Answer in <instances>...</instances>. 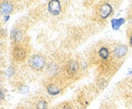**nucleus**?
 <instances>
[{"label":"nucleus","mask_w":132,"mask_h":109,"mask_svg":"<svg viewBox=\"0 0 132 109\" xmlns=\"http://www.w3.org/2000/svg\"><path fill=\"white\" fill-rule=\"evenodd\" d=\"M48 10L52 15H58L60 14L61 10H62V4L60 1H50L48 3Z\"/></svg>","instance_id":"9"},{"label":"nucleus","mask_w":132,"mask_h":109,"mask_svg":"<svg viewBox=\"0 0 132 109\" xmlns=\"http://www.w3.org/2000/svg\"><path fill=\"white\" fill-rule=\"evenodd\" d=\"M29 66L34 71L40 72L46 66V59L42 55H34L29 59Z\"/></svg>","instance_id":"8"},{"label":"nucleus","mask_w":132,"mask_h":109,"mask_svg":"<svg viewBox=\"0 0 132 109\" xmlns=\"http://www.w3.org/2000/svg\"><path fill=\"white\" fill-rule=\"evenodd\" d=\"M5 94H6V90L4 88H0V100H3L5 98Z\"/></svg>","instance_id":"15"},{"label":"nucleus","mask_w":132,"mask_h":109,"mask_svg":"<svg viewBox=\"0 0 132 109\" xmlns=\"http://www.w3.org/2000/svg\"><path fill=\"white\" fill-rule=\"evenodd\" d=\"M30 104L32 106L31 109H49L50 106L48 97L41 93L34 95L30 100Z\"/></svg>","instance_id":"6"},{"label":"nucleus","mask_w":132,"mask_h":109,"mask_svg":"<svg viewBox=\"0 0 132 109\" xmlns=\"http://www.w3.org/2000/svg\"><path fill=\"white\" fill-rule=\"evenodd\" d=\"M80 64L77 60H68L63 66V77L65 79H75L79 74Z\"/></svg>","instance_id":"4"},{"label":"nucleus","mask_w":132,"mask_h":109,"mask_svg":"<svg viewBox=\"0 0 132 109\" xmlns=\"http://www.w3.org/2000/svg\"><path fill=\"white\" fill-rule=\"evenodd\" d=\"M53 109H61V108H60V106H59V105H57L55 108H53Z\"/></svg>","instance_id":"19"},{"label":"nucleus","mask_w":132,"mask_h":109,"mask_svg":"<svg viewBox=\"0 0 132 109\" xmlns=\"http://www.w3.org/2000/svg\"><path fill=\"white\" fill-rule=\"evenodd\" d=\"M15 109H31L29 108V107H27V106H22V105H18V106H16V108Z\"/></svg>","instance_id":"17"},{"label":"nucleus","mask_w":132,"mask_h":109,"mask_svg":"<svg viewBox=\"0 0 132 109\" xmlns=\"http://www.w3.org/2000/svg\"><path fill=\"white\" fill-rule=\"evenodd\" d=\"M113 5L109 2H100L95 7V17L97 20L103 21L113 14Z\"/></svg>","instance_id":"3"},{"label":"nucleus","mask_w":132,"mask_h":109,"mask_svg":"<svg viewBox=\"0 0 132 109\" xmlns=\"http://www.w3.org/2000/svg\"><path fill=\"white\" fill-rule=\"evenodd\" d=\"M128 16H129V18L132 19V4L130 5V7H129V9H128Z\"/></svg>","instance_id":"16"},{"label":"nucleus","mask_w":132,"mask_h":109,"mask_svg":"<svg viewBox=\"0 0 132 109\" xmlns=\"http://www.w3.org/2000/svg\"><path fill=\"white\" fill-rule=\"evenodd\" d=\"M13 74H14V69H13L12 66H9L8 69H7V71H6V75H7L8 77H11Z\"/></svg>","instance_id":"14"},{"label":"nucleus","mask_w":132,"mask_h":109,"mask_svg":"<svg viewBox=\"0 0 132 109\" xmlns=\"http://www.w3.org/2000/svg\"><path fill=\"white\" fill-rule=\"evenodd\" d=\"M11 55H12V59L13 61L16 63H21L23 62L29 55V49L26 44L17 43V44H13L12 47V51H11Z\"/></svg>","instance_id":"5"},{"label":"nucleus","mask_w":132,"mask_h":109,"mask_svg":"<svg viewBox=\"0 0 132 109\" xmlns=\"http://www.w3.org/2000/svg\"><path fill=\"white\" fill-rule=\"evenodd\" d=\"M126 22L125 18H112L111 20V24H112V28L114 31H117L120 28L121 25H123Z\"/></svg>","instance_id":"11"},{"label":"nucleus","mask_w":132,"mask_h":109,"mask_svg":"<svg viewBox=\"0 0 132 109\" xmlns=\"http://www.w3.org/2000/svg\"><path fill=\"white\" fill-rule=\"evenodd\" d=\"M117 91L123 99H132V76L117 85Z\"/></svg>","instance_id":"7"},{"label":"nucleus","mask_w":132,"mask_h":109,"mask_svg":"<svg viewBox=\"0 0 132 109\" xmlns=\"http://www.w3.org/2000/svg\"><path fill=\"white\" fill-rule=\"evenodd\" d=\"M100 109H118V107L116 106V104H114L111 101H105L102 103Z\"/></svg>","instance_id":"12"},{"label":"nucleus","mask_w":132,"mask_h":109,"mask_svg":"<svg viewBox=\"0 0 132 109\" xmlns=\"http://www.w3.org/2000/svg\"><path fill=\"white\" fill-rule=\"evenodd\" d=\"M9 19V15H5L4 16V21H7Z\"/></svg>","instance_id":"18"},{"label":"nucleus","mask_w":132,"mask_h":109,"mask_svg":"<svg viewBox=\"0 0 132 109\" xmlns=\"http://www.w3.org/2000/svg\"><path fill=\"white\" fill-rule=\"evenodd\" d=\"M126 36L128 38L129 45L132 47V21L127 25V27H126Z\"/></svg>","instance_id":"13"},{"label":"nucleus","mask_w":132,"mask_h":109,"mask_svg":"<svg viewBox=\"0 0 132 109\" xmlns=\"http://www.w3.org/2000/svg\"><path fill=\"white\" fill-rule=\"evenodd\" d=\"M113 42L100 41L89 49L88 61L98 68V72L102 76H112L122 65L113 56Z\"/></svg>","instance_id":"1"},{"label":"nucleus","mask_w":132,"mask_h":109,"mask_svg":"<svg viewBox=\"0 0 132 109\" xmlns=\"http://www.w3.org/2000/svg\"><path fill=\"white\" fill-rule=\"evenodd\" d=\"M13 11V4L11 2L2 1L0 2V15H9Z\"/></svg>","instance_id":"10"},{"label":"nucleus","mask_w":132,"mask_h":109,"mask_svg":"<svg viewBox=\"0 0 132 109\" xmlns=\"http://www.w3.org/2000/svg\"><path fill=\"white\" fill-rule=\"evenodd\" d=\"M66 86V79L61 75H55L53 77L49 78L47 81H45V88H46V91L52 95V96H55V95H58L60 94L64 87Z\"/></svg>","instance_id":"2"}]
</instances>
